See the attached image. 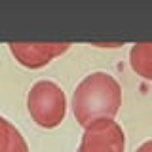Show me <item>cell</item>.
Masks as SVG:
<instances>
[{
  "label": "cell",
  "instance_id": "cell-8",
  "mask_svg": "<svg viewBox=\"0 0 152 152\" xmlns=\"http://www.w3.org/2000/svg\"><path fill=\"white\" fill-rule=\"evenodd\" d=\"M93 46H97V48H120L122 44L118 42V44H93Z\"/></svg>",
  "mask_w": 152,
  "mask_h": 152
},
{
  "label": "cell",
  "instance_id": "cell-6",
  "mask_svg": "<svg viewBox=\"0 0 152 152\" xmlns=\"http://www.w3.org/2000/svg\"><path fill=\"white\" fill-rule=\"evenodd\" d=\"M0 152H28L23 133L4 116H0Z\"/></svg>",
  "mask_w": 152,
  "mask_h": 152
},
{
  "label": "cell",
  "instance_id": "cell-2",
  "mask_svg": "<svg viewBox=\"0 0 152 152\" xmlns=\"http://www.w3.org/2000/svg\"><path fill=\"white\" fill-rule=\"evenodd\" d=\"M66 95L53 80H38L27 95V110L42 129H53L66 116Z\"/></svg>",
  "mask_w": 152,
  "mask_h": 152
},
{
  "label": "cell",
  "instance_id": "cell-3",
  "mask_svg": "<svg viewBox=\"0 0 152 152\" xmlns=\"http://www.w3.org/2000/svg\"><path fill=\"white\" fill-rule=\"evenodd\" d=\"M126 133L114 120H97L84 127V135L76 152H124Z\"/></svg>",
  "mask_w": 152,
  "mask_h": 152
},
{
  "label": "cell",
  "instance_id": "cell-7",
  "mask_svg": "<svg viewBox=\"0 0 152 152\" xmlns=\"http://www.w3.org/2000/svg\"><path fill=\"white\" fill-rule=\"evenodd\" d=\"M135 152H152V139H150V141H145Z\"/></svg>",
  "mask_w": 152,
  "mask_h": 152
},
{
  "label": "cell",
  "instance_id": "cell-4",
  "mask_svg": "<svg viewBox=\"0 0 152 152\" xmlns=\"http://www.w3.org/2000/svg\"><path fill=\"white\" fill-rule=\"evenodd\" d=\"M12 55L27 69H42L55 57L69 51V42H12L8 44Z\"/></svg>",
  "mask_w": 152,
  "mask_h": 152
},
{
  "label": "cell",
  "instance_id": "cell-1",
  "mask_svg": "<svg viewBox=\"0 0 152 152\" xmlns=\"http://www.w3.org/2000/svg\"><path fill=\"white\" fill-rule=\"evenodd\" d=\"M70 107L82 127L97 120H114L122 107V86L104 70L89 72L74 88Z\"/></svg>",
  "mask_w": 152,
  "mask_h": 152
},
{
  "label": "cell",
  "instance_id": "cell-5",
  "mask_svg": "<svg viewBox=\"0 0 152 152\" xmlns=\"http://www.w3.org/2000/svg\"><path fill=\"white\" fill-rule=\"evenodd\" d=\"M129 65L133 72L152 82V42H137L129 50Z\"/></svg>",
  "mask_w": 152,
  "mask_h": 152
}]
</instances>
